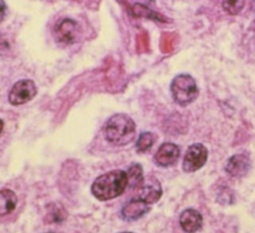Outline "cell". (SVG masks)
<instances>
[{"instance_id":"3957f363","label":"cell","mask_w":255,"mask_h":233,"mask_svg":"<svg viewBox=\"0 0 255 233\" xmlns=\"http://www.w3.org/2000/svg\"><path fill=\"white\" fill-rule=\"evenodd\" d=\"M173 100L180 106L192 103L198 96V89L194 79L189 75L176 76L170 85Z\"/></svg>"},{"instance_id":"9a60e30c","label":"cell","mask_w":255,"mask_h":233,"mask_svg":"<svg viewBox=\"0 0 255 233\" xmlns=\"http://www.w3.org/2000/svg\"><path fill=\"white\" fill-rule=\"evenodd\" d=\"M132 9H133V13H134L136 16H143V17H147V18H150V19H153V20L165 21V19H164L161 15H159V14H157V13H155V12L149 10L147 7H145V6H143V5L135 4Z\"/></svg>"},{"instance_id":"5bb4252c","label":"cell","mask_w":255,"mask_h":233,"mask_svg":"<svg viewBox=\"0 0 255 233\" xmlns=\"http://www.w3.org/2000/svg\"><path fill=\"white\" fill-rule=\"evenodd\" d=\"M154 140H155V136L153 133L148 131L142 132L139 135L135 144L137 152H145L146 150H148L154 143Z\"/></svg>"},{"instance_id":"7c38bea8","label":"cell","mask_w":255,"mask_h":233,"mask_svg":"<svg viewBox=\"0 0 255 233\" xmlns=\"http://www.w3.org/2000/svg\"><path fill=\"white\" fill-rule=\"evenodd\" d=\"M17 205V196L14 191L4 188L0 190V216L8 215Z\"/></svg>"},{"instance_id":"9c48e42d","label":"cell","mask_w":255,"mask_h":233,"mask_svg":"<svg viewBox=\"0 0 255 233\" xmlns=\"http://www.w3.org/2000/svg\"><path fill=\"white\" fill-rule=\"evenodd\" d=\"M179 223L186 233H194L201 228L202 216L194 209L184 210L179 217Z\"/></svg>"},{"instance_id":"2e32d148","label":"cell","mask_w":255,"mask_h":233,"mask_svg":"<svg viewBox=\"0 0 255 233\" xmlns=\"http://www.w3.org/2000/svg\"><path fill=\"white\" fill-rule=\"evenodd\" d=\"M245 0H224L223 9L230 15H237L244 7Z\"/></svg>"},{"instance_id":"52a82bcc","label":"cell","mask_w":255,"mask_h":233,"mask_svg":"<svg viewBox=\"0 0 255 233\" xmlns=\"http://www.w3.org/2000/svg\"><path fill=\"white\" fill-rule=\"evenodd\" d=\"M179 154L180 150L176 144L171 142H164L157 149L154 155V160L157 165L167 167L173 165L176 162Z\"/></svg>"},{"instance_id":"30bf717a","label":"cell","mask_w":255,"mask_h":233,"mask_svg":"<svg viewBox=\"0 0 255 233\" xmlns=\"http://www.w3.org/2000/svg\"><path fill=\"white\" fill-rule=\"evenodd\" d=\"M149 210L148 204L139 198L129 200L123 207L122 214L127 220H135L144 215Z\"/></svg>"},{"instance_id":"8fae6325","label":"cell","mask_w":255,"mask_h":233,"mask_svg":"<svg viewBox=\"0 0 255 233\" xmlns=\"http://www.w3.org/2000/svg\"><path fill=\"white\" fill-rule=\"evenodd\" d=\"M161 187L160 184L154 180V182L142 184L139 187V194L138 197L142 201H144L147 204H151L156 202L161 197Z\"/></svg>"},{"instance_id":"8992f818","label":"cell","mask_w":255,"mask_h":233,"mask_svg":"<svg viewBox=\"0 0 255 233\" xmlns=\"http://www.w3.org/2000/svg\"><path fill=\"white\" fill-rule=\"evenodd\" d=\"M79 25L71 19H65L55 27V36L60 43H75L79 37Z\"/></svg>"},{"instance_id":"ffe728a7","label":"cell","mask_w":255,"mask_h":233,"mask_svg":"<svg viewBox=\"0 0 255 233\" xmlns=\"http://www.w3.org/2000/svg\"><path fill=\"white\" fill-rule=\"evenodd\" d=\"M124 233H131V232H124Z\"/></svg>"},{"instance_id":"6da1fadb","label":"cell","mask_w":255,"mask_h":233,"mask_svg":"<svg viewBox=\"0 0 255 233\" xmlns=\"http://www.w3.org/2000/svg\"><path fill=\"white\" fill-rule=\"evenodd\" d=\"M127 186V172L114 170L104 173L95 179L92 184V193L97 199L106 201L120 196Z\"/></svg>"},{"instance_id":"e0dca14e","label":"cell","mask_w":255,"mask_h":233,"mask_svg":"<svg viewBox=\"0 0 255 233\" xmlns=\"http://www.w3.org/2000/svg\"><path fill=\"white\" fill-rule=\"evenodd\" d=\"M9 48V45H8V42L4 39L3 36L0 35V55L5 53V51Z\"/></svg>"},{"instance_id":"4fadbf2b","label":"cell","mask_w":255,"mask_h":233,"mask_svg":"<svg viewBox=\"0 0 255 233\" xmlns=\"http://www.w3.org/2000/svg\"><path fill=\"white\" fill-rule=\"evenodd\" d=\"M127 176H128V185L130 188H133V189L139 188L144 182L142 168L140 164H137V163L132 164L128 168L127 172Z\"/></svg>"},{"instance_id":"ac0fdd59","label":"cell","mask_w":255,"mask_h":233,"mask_svg":"<svg viewBox=\"0 0 255 233\" xmlns=\"http://www.w3.org/2000/svg\"><path fill=\"white\" fill-rule=\"evenodd\" d=\"M6 4L4 3L3 0H0V22L3 21L5 15H6Z\"/></svg>"},{"instance_id":"ba28073f","label":"cell","mask_w":255,"mask_h":233,"mask_svg":"<svg viewBox=\"0 0 255 233\" xmlns=\"http://www.w3.org/2000/svg\"><path fill=\"white\" fill-rule=\"evenodd\" d=\"M251 167L250 159L244 154H235L231 156L225 166L226 172L233 177L245 175Z\"/></svg>"},{"instance_id":"5b68a950","label":"cell","mask_w":255,"mask_h":233,"mask_svg":"<svg viewBox=\"0 0 255 233\" xmlns=\"http://www.w3.org/2000/svg\"><path fill=\"white\" fill-rule=\"evenodd\" d=\"M37 94V88L31 80H21L12 87L8 100L13 106H19L31 101Z\"/></svg>"},{"instance_id":"7a4b0ae2","label":"cell","mask_w":255,"mask_h":233,"mask_svg":"<svg viewBox=\"0 0 255 233\" xmlns=\"http://www.w3.org/2000/svg\"><path fill=\"white\" fill-rule=\"evenodd\" d=\"M104 133L106 139L114 145H126L135 136L134 121L125 114H117L111 116L105 124Z\"/></svg>"},{"instance_id":"277c9868","label":"cell","mask_w":255,"mask_h":233,"mask_svg":"<svg viewBox=\"0 0 255 233\" xmlns=\"http://www.w3.org/2000/svg\"><path fill=\"white\" fill-rule=\"evenodd\" d=\"M208 152L206 147L201 143L190 145L184 155L182 169L185 172H194L201 168L207 160Z\"/></svg>"},{"instance_id":"d6986e66","label":"cell","mask_w":255,"mask_h":233,"mask_svg":"<svg viewBox=\"0 0 255 233\" xmlns=\"http://www.w3.org/2000/svg\"><path fill=\"white\" fill-rule=\"evenodd\" d=\"M3 127H4V122H3L2 119H0V133H1L2 130H3Z\"/></svg>"}]
</instances>
